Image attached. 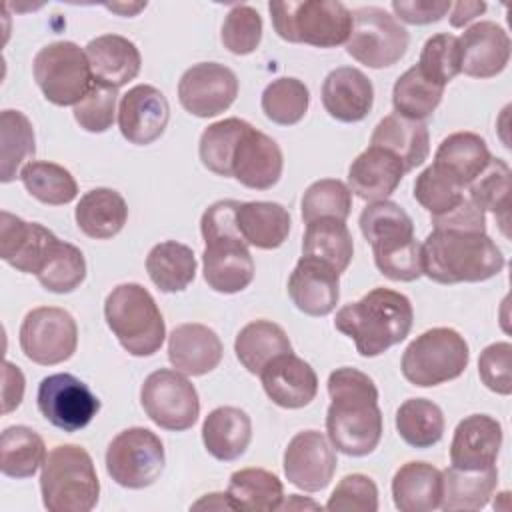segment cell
I'll return each mask as SVG.
<instances>
[{"mask_svg": "<svg viewBox=\"0 0 512 512\" xmlns=\"http://www.w3.org/2000/svg\"><path fill=\"white\" fill-rule=\"evenodd\" d=\"M330 406L326 434L330 444L346 456H368L382 438V412L374 380L358 368L342 366L328 376Z\"/></svg>", "mask_w": 512, "mask_h": 512, "instance_id": "cell-1", "label": "cell"}, {"mask_svg": "<svg viewBox=\"0 0 512 512\" xmlns=\"http://www.w3.org/2000/svg\"><path fill=\"white\" fill-rule=\"evenodd\" d=\"M422 274L438 284L484 282L506 264L502 250L486 232L432 228L420 244Z\"/></svg>", "mask_w": 512, "mask_h": 512, "instance_id": "cell-2", "label": "cell"}, {"mask_svg": "<svg viewBox=\"0 0 512 512\" xmlns=\"http://www.w3.org/2000/svg\"><path fill=\"white\" fill-rule=\"evenodd\" d=\"M414 322V310L408 296L390 288H374L360 300L342 306L336 312L334 326L352 338L356 352L374 358L400 344Z\"/></svg>", "mask_w": 512, "mask_h": 512, "instance_id": "cell-3", "label": "cell"}, {"mask_svg": "<svg viewBox=\"0 0 512 512\" xmlns=\"http://www.w3.org/2000/svg\"><path fill=\"white\" fill-rule=\"evenodd\" d=\"M238 200L210 204L200 220L204 238L202 272L206 284L220 294H236L254 278V260L236 226Z\"/></svg>", "mask_w": 512, "mask_h": 512, "instance_id": "cell-4", "label": "cell"}, {"mask_svg": "<svg viewBox=\"0 0 512 512\" xmlns=\"http://www.w3.org/2000/svg\"><path fill=\"white\" fill-rule=\"evenodd\" d=\"M358 224L372 248L374 264L382 276L394 282H412L422 276L420 244L414 238V222L400 204L390 200L368 202L360 212Z\"/></svg>", "mask_w": 512, "mask_h": 512, "instance_id": "cell-5", "label": "cell"}, {"mask_svg": "<svg viewBox=\"0 0 512 512\" xmlns=\"http://www.w3.org/2000/svg\"><path fill=\"white\" fill-rule=\"evenodd\" d=\"M40 494L50 512H90L100 496L92 456L78 444L54 446L42 464Z\"/></svg>", "mask_w": 512, "mask_h": 512, "instance_id": "cell-6", "label": "cell"}, {"mask_svg": "<svg viewBox=\"0 0 512 512\" xmlns=\"http://www.w3.org/2000/svg\"><path fill=\"white\" fill-rule=\"evenodd\" d=\"M104 318L120 346L132 356H152L164 344L162 312L152 294L136 282L112 288L104 300Z\"/></svg>", "mask_w": 512, "mask_h": 512, "instance_id": "cell-7", "label": "cell"}, {"mask_svg": "<svg viewBox=\"0 0 512 512\" xmlns=\"http://www.w3.org/2000/svg\"><path fill=\"white\" fill-rule=\"evenodd\" d=\"M268 12L276 34L294 44L334 48L348 42L352 12L336 0L270 2Z\"/></svg>", "mask_w": 512, "mask_h": 512, "instance_id": "cell-8", "label": "cell"}, {"mask_svg": "<svg viewBox=\"0 0 512 512\" xmlns=\"http://www.w3.org/2000/svg\"><path fill=\"white\" fill-rule=\"evenodd\" d=\"M470 360L468 342L454 328L438 326L416 336L404 350L402 376L418 386L430 388L458 378Z\"/></svg>", "mask_w": 512, "mask_h": 512, "instance_id": "cell-9", "label": "cell"}, {"mask_svg": "<svg viewBox=\"0 0 512 512\" xmlns=\"http://www.w3.org/2000/svg\"><path fill=\"white\" fill-rule=\"evenodd\" d=\"M32 72L44 98L56 106H76L94 84L86 50L70 40L40 48L34 56Z\"/></svg>", "mask_w": 512, "mask_h": 512, "instance_id": "cell-10", "label": "cell"}, {"mask_svg": "<svg viewBox=\"0 0 512 512\" xmlns=\"http://www.w3.org/2000/svg\"><path fill=\"white\" fill-rule=\"evenodd\" d=\"M166 464L164 444L148 428L132 426L112 438L106 448V472L122 488L152 486Z\"/></svg>", "mask_w": 512, "mask_h": 512, "instance_id": "cell-11", "label": "cell"}, {"mask_svg": "<svg viewBox=\"0 0 512 512\" xmlns=\"http://www.w3.org/2000/svg\"><path fill=\"white\" fill-rule=\"evenodd\" d=\"M408 30L384 8L362 6L352 10V30L346 52L368 68L396 64L408 50Z\"/></svg>", "mask_w": 512, "mask_h": 512, "instance_id": "cell-12", "label": "cell"}, {"mask_svg": "<svg viewBox=\"0 0 512 512\" xmlns=\"http://www.w3.org/2000/svg\"><path fill=\"white\" fill-rule=\"evenodd\" d=\"M140 404L146 416L160 428L184 432L200 416V398L186 374L170 368L154 370L140 388Z\"/></svg>", "mask_w": 512, "mask_h": 512, "instance_id": "cell-13", "label": "cell"}, {"mask_svg": "<svg viewBox=\"0 0 512 512\" xmlns=\"http://www.w3.org/2000/svg\"><path fill=\"white\" fill-rule=\"evenodd\" d=\"M18 340L28 360L40 366H54L74 356L78 326L74 316L64 308L38 306L24 316Z\"/></svg>", "mask_w": 512, "mask_h": 512, "instance_id": "cell-14", "label": "cell"}, {"mask_svg": "<svg viewBox=\"0 0 512 512\" xmlns=\"http://www.w3.org/2000/svg\"><path fill=\"white\" fill-rule=\"evenodd\" d=\"M40 414L64 432L86 428L100 410L98 396L80 378L58 372L42 378L36 392Z\"/></svg>", "mask_w": 512, "mask_h": 512, "instance_id": "cell-15", "label": "cell"}, {"mask_svg": "<svg viewBox=\"0 0 512 512\" xmlns=\"http://www.w3.org/2000/svg\"><path fill=\"white\" fill-rule=\"evenodd\" d=\"M238 96L236 74L218 62L190 66L178 82V100L186 112L198 118H212L228 110Z\"/></svg>", "mask_w": 512, "mask_h": 512, "instance_id": "cell-16", "label": "cell"}, {"mask_svg": "<svg viewBox=\"0 0 512 512\" xmlns=\"http://www.w3.org/2000/svg\"><path fill=\"white\" fill-rule=\"evenodd\" d=\"M284 474L288 482L304 492L324 490L336 472V452L318 430H302L290 438L284 450Z\"/></svg>", "mask_w": 512, "mask_h": 512, "instance_id": "cell-17", "label": "cell"}, {"mask_svg": "<svg viewBox=\"0 0 512 512\" xmlns=\"http://www.w3.org/2000/svg\"><path fill=\"white\" fill-rule=\"evenodd\" d=\"M58 242L46 226L26 222L8 210L0 212V258L18 272L36 276Z\"/></svg>", "mask_w": 512, "mask_h": 512, "instance_id": "cell-18", "label": "cell"}, {"mask_svg": "<svg viewBox=\"0 0 512 512\" xmlns=\"http://www.w3.org/2000/svg\"><path fill=\"white\" fill-rule=\"evenodd\" d=\"M168 120L170 104L156 86L138 84L122 94L118 106V128L130 144H152L164 134Z\"/></svg>", "mask_w": 512, "mask_h": 512, "instance_id": "cell-19", "label": "cell"}, {"mask_svg": "<svg viewBox=\"0 0 512 512\" xmlns=\"http://www.w3.org/2000/svg\"><path fill=\"white\" fill-rule=\"evenodd\" d=\"M288 294L300 312L328 316L340 298V272L318 258L300 256L288 278Z\"/></svg>", "mask_w": 512, "mask_h": 512, "instance_id": "cell-20", "label": "cell"}, {"mask_svg": "<svg viewBox=\"0 0 512 512\" xmlns=\"http://www.w3.org/2000/svg\"><path fill=\"white\" fill-rule=\"evenodd\" d=\"M460 72L470 78H494L510 60V38L492 20H480L458 38Z\"/></svg>", "mask_w": 512, "mask_h": 512, "instance_id": "cell-21", "label": "cell"}, {"mask_svg": "<svg viewBox=\"0 0 512 512\" xmlns=\"http://www.w3.org/2000/svg\"><path fill=\"white\" fill-rule=\"evenodd\" d=\"M282 168L284 156L276 140L250 124L234 150L232 176L246 188L268 190L280 180Z\"/></svg>", "mask_w": 512, "mask_h": 512, "instance_id": "cell-22", "label": "cell"}, {"mask_svg": "<svg viewBox=\"0 0 512 512\" xmlns=\"http://www.w3.org/2000/svg\"><path fill=\"white\" fill-rule=\"evenodd\" d=\"M502 426L488 414H470L458 422L452 444L450 464L462 470H484L496 466L502 448Z\"/></svg>", "mask_w": 512, "mask_h": 512, "instance_id": "cell-23", "label": "cell"}, {"mask_svg": "<svg viewBox=\"0 0 512 512\" xmlns=\"http://www.w3.org/2000/svg\"><path fill=\"white\" fill-rule=\"evenodd\" d=\"M260 378L266 396L276 406L288 410L308 406L318 392V376L314 368L294 352L274 358L260 372Z\"/></svg>", "mask_w": 512, "mask_h": 512, "instance_id": "cell-24", "label": "cell"}, {"mask_svg": "<svg viewBox=\"0 0 512 512\" xmlns=\"http://www.w3.org/2000/svg\"><path fill=\"white\" fill-rule=\"evenodd\" d=\"M322 106L338 122H360L374 106V86L358 68H334L322 82Z\"/></svg>", "mask_w": 512, "mask_h": 512, "instance_id": "cell-25", "label": "cell"}, {"mask_svg": "<svg viewBox=\"0 0 512 512\" xmlns=\"http://www.w3.org/2000/svg\"><path fill=\"white\" fill-rule=\"evenodd\" d=\"M404 174L406 168L398 156L370 144L352 160L348 168V188L366 202L388 200L400 186Z\"/></svg>", "mask_w": 512, "mask_h": 512, "instance_id": "cell-26", "label": "cell"}, {"mask_svg": "<svg viewBox=\"0 0 512 512\" xmlns=\"http://www.w3.org/2000/svg\"><path fill=\"white\" fill-rule=\"evenodd\" d=\"M224 354L220 336L206 324L186 322L168 336V360L186 376H204L212 372Z\"/></svg>", "mask_w": 512, "mask_h": 512, "instance_id": "cell-27", "label": "cell"}, {"mask_svg": "<svg viewBox=\"0 0 512 512\" xmlns=\"http://www.w3.org/2000/svg\"><path fill=\"white\" fill-rule=\"evenodd\" d=\"M86 56L96 82L120 88L134 80L142 66L136 44L120 34H102L86 44Z\"/></svg>", "mask_w": 512, "mask_h": 512, "instance_id": "cell-28", "label": "cell"}, {"mask_svg": "<svg viewBox=\"0 0 512 512\" xmlns=\"http://www.w3.org/2000/svg\"><path fill=\"white\" fill-rule=\"evenodd\" d=\"M490 158L488 144L480 134L454 132L440 142L432 166L460 188H468L484 172Z\"/></svg>", "mask_w": 512, "mask_h": 512, "instance_id": "cell-29", "label": "cell"}, {"mask_svg": "<svg viewBox=\"0 0 512 512\" xmlns=\"http://www.w3.org/2000/svg\"><path fill=\"white\" fill-rule=\"evenodd\" d=\"M252 440V420L236 406H218L202 422V442L222 462L238 460Z\"/></svg>", "mask_w": 512, "mask_h": 512, "instance_id": "cell-30", "label": "cell"}, {"mask_svg": "<svg viewBox=\"0 0 512 512\" xmlns=\"http://www.w3.org/2000/svg\"><path fill=\"white\" fill-rule=\"evenodd\" d=\"M236 226L248 246L274 250L286 242L292 218L278 202H240L236 208Z\"/></svg>", "mask_w": 512, "mask_h": 512, "instance_id": "cell-31", "label": "cell"}, {"mask_svg": "<svg viewBox=\"0 0 512 512\" xmlns=\"http://www.w3.org/2000/svg\"><path fill=\"white\" fill-rule=\"evenodd\" d=\"M370 144L398 156L406 172L424 164L430 152V136L426 124L422 120L404 118L396 112L384 116L376 124L370 136Z\"/></svg>", "mask_w": 512, "mask_h": 512, "instance_id": "cell-32", "label": "cell"}, {"mask_svg": "<svg viewBox=\"0 0 512 512\" xmlns=\"http://www.w3.org/2000/svg\"><path fill=\"white\" fill-rule=\"evenodd\" d=\"M442 472L428 462H406L392 478V500L400 512H432L440 508Z\"/></svg>", "mask_w": 512, "mask_h": 512, "instance_id": "cell-33", "label": "cell"}, {"mask_svg": "<svg viewBox=\"0 0 512 512\" xmlns=\"http://www.w3.org/2000/svg\"><path fill=\"white\" fill-rule=\"evenodd\" d=\"M74 218L88 238L108 240L124 228L128 220V204L122 194L112 188H94L80 198Z\"/></svg>", "mask_w": 512, "mask_h": 512, "instance_id": "cell-34", "label": "cell"}, {"mask_svg": "<svg viewBox=\"0 0 512 512\" xmlns=\"http://www.w3.org/2000/svg\"><path fill=\"white\" fill-rule=\"evenodd\" d=\"M496 486V466L484 470H462L450 466L442 472L440 508L446 512L482 510L490 502Z\"/></svg>", "mask_w": 512, "mask_h": 512, "instance_id": "cell-35", "label": "cell"}, {"mask_svg": "<svg viewBox=\"0 0 512 512\" xmlns=\"http://www.w3.org/2000/svg\"><path fill=\"white\" fill-rule=\"evenodd\" d=\"M234 352L238 362L250 372H260L278 356L292 352V344L282 326L270 320L248 322L234 340Z\"/></svg>", "mask_w": 512, "mask_h": 512, "instance_id": "cell-36", "label": "cell"}, {"mask_svg": "<svg viewBox=\"0 0 512 512\" xmlns=\"http://www.w3.org/2000/svg\"><path fill=\"white\" fill-rule=\"evenodd\" d=\"M146 272L160 292H182L196 276L194 252L182 242L164 240L150 248L146 256Z\"/></svg>", "mask_w": 512, "mask_h": 512, "instance_id": "cell-37", "label": "cell"}, {"mask_svg": "<svg viewBox=\"0 0 512 512\" xmlns=\"http://www.w3.org/2000/svg\"><path fill=\"white\" fill-rule=\"evenodd\" d=\"M226 494L234 510L272 512L282 506L284 486L270 470L242 468L230 476Z\"/></svg>", "mask_w": 512, "mask_h": 512, "instance_id": "cell-38", "label": "cell"}, {"mask_svg": "<svg viewBox=\"0 0 512 512\" xmlns=\"http://www.w3.org/2000/svg\"><path fill=\"white\" fill-rule=\"evenodd\" d=\"M36 154L32 122L20 110H2L0 114V180L4 184L20 178L22 168ZM32 162V160H30Z\"/></svg>", "mask_w": 512, "mask_h": 512, "instance_id": "cell-39", "label": "cell"}, {"mask_svg": "<svg viewBox=\"0 0 512 512\" xmlns=\"http://www.w3.org/2000/svg\"><path fill=\"white\" fill-rule=\"evenodd\" d=\"M302 256L318 258L344 272L354 256V242L346 222L336 218L308 222L302 236Z\"/></svg>", "mask_w": 512, "mask_h": 512, "instance_id": "cell-40", "label": "cell"}, {"mask_svg": "<svg viewBox=\"0 0 512 512\" xmlns=\"http://www.w3.org/2000/svg\"><path fill=\"white\" fill-rule=\"evenodd\" d=\"M46 446L38 432L16 424L0 436V470L8 478H30L46 460Z\"/></svg>", "mask_w": 512, "mask_h": 512, "instance_id": "cell-41", "label": "cell"}, {"mask_svg": "<svg viewBox=\"0 0 512 512\" xmlns=\"http://www.w3.org/2000/svg\"><path fill=\"white\" fill-rule=\"evenodd\" d=\"M396 430L412 448H430L442 440L444 414L426 398H408L396 410Z\"/></svg>", "mask_w": 512, "mask_h": 512, "instance_id": "cell-42", "label": "cell"}, {"mask_svg": "<svg viewBox=\"0 0 512 512\" xmlns=\"http://www.w3.org/2000/svg\"><path fill=\"white\" fill-rule=\"evenodd\" d=\"M442 96L444 88L430 82L414 64L394 82L392 106L394 112L404 118L424 120L438 108Z\"/></svg>", "mask_w": 512, "mask_h": 512, "instance_id": "cell-43", "label": "cell"}, {"mask_svg": "<svg viewBox=\"0 0 512 512\" xmlns=\"http://www.w3.org/2000/svg\"><path fill=\"white\" fill-rule=\"evenodd\" d=\"M20 180L28 194L42 204L62 206L78 196V184L70 170L54 162H28L20 172Z\"/></svg>", "mask_w": 512, "mask_h": 512, "instance_id": "cell-44", "label": "cell"}, {"mask_svg": "<svg viewBox=\"0 0 512 512\" xmlns=\"http://www.w3.org/2000/svg\"><path fill=\"white\" fill-rule=\"evenodd\" d=\"M248 126L250 124L242 118H224V120L210 124L202 132L200 144H198V154H200L202 164L210 172L230 178L234 150Z\"/></svg>", "mask_w": 512, "mask_h": 512, "instance_id": "cell-45", "label": "cell"}, {"mask_svg": "<svg viewBox=\"0 0 512 512\" xmlns=\"http://www.w3.org/2000/svg\"><path fill=\"white\" fill-rule=\"evenodd\" d=\"M308 104H310L308 86L302 80L290 78V76L272 80L264 88L262 100H260L264 116L278 126L298 124L306 116Z\"/></svg>", "mask_w": 512, "mask_h": 512, "instance_id": "cell-46", "label": "cell"}, {"mask_svg": "<svg viewBox=\"0 0 512 512\" xmlns=\"http://www.w3.org/2000/svg\"><path fill=\"white\" fill-rule=\"evenodd\" d=\"M470 200L482 210L500 218L502 232L508 234V208H510V166L502 158H490L484 172L468 186Z\"/></svg>", "mask_w": 512, "mask_h": 512, "instance_id": "cell-47", "label": "cell"}, {"mask_svg": "<svg viewBox=\"0 0 512 512\" xmlns=\"http://www.w3.org/2000/svg\"><path fill=\"white\" fill-rule=\"evenodd\" d=\"M300 208L304 224L320 218H336L346 222L352 210V192L342 180L322 178L306 188Z\"/></svg>", "mask_w": 512, "mask_h": 512, "instance_id": "cell-48", "label": "cell"}, {"mask_svg": "<svg viewBox=\"0 0 512 512\" xmlns=\"http://www.w3.org/2000/svg\"><path fill=\"white\" fill-rule=\"evenodd\" d=\"M40 286L54 294L74 292L86 278V260L80 248L70 242H58L44 268L36 274Z\"/></svg>", "mask_w": 512, "mask_h": 512, "instance_id": "cell-49", "label": "cell"}, {"mask_svg": "<svg viewBox=\"0 0 512 512\" xmlns=\"http://www.w3.org/2000/svg\"><path fill=\"white\" fill-rule=\"evenodd\" d=\"M416 66L430 82L446 88V84L460 74L458 38L446 32L430 36L422 46Z\"/></svg>", "mask_w": 512, "mask_h": 512, "instance_id": "cell-50", "label": "cell"}, {"mask_svg": "<svg viewBox=\"0 0 512 512\" xmlns=\"http://www.w3.org/2000/svg\"><path fill=\"white\" fill-rule=\"evenodd\" d=\"M414 198L430 216H442L464 200V188L428 166L414 180Z\"/></svg>", "mask_w": 512, "mask_h": 512, "instance_id": "cell-51", "label": "cell"}, {"mask_svg": "<svg viewBox=\"0 0 512 512\" xmlns=\"http://www.w3.org/2000/svg\"><path fill=\"white\" fill-rule=\"evenodd\" d=\"M220 40L236 56L252 54L262 40V16L258 10L248 4L234 6L224 18Z\"/></svg>", "mask_w": 512, "mask_h": 512, "instance_id": "cell-52", "label": "cell"}, {"mask_svg": "<svg viewBox=\"0 0 512 512\" xmlns=\"http://www.w3.org/2000/svg\"><path fill=\"white\" fill-rule=\"evenodd\" d=\"M118 88L94 82L90 92L74 106V120L82 130L100 134L114 124Z\"/></svg>", "mask_w": 512, "mask_h": 512, "instance_id": "cell-53", "label": "cell"}, {"mask_svg": "<svg viewBox=\"0 0 512 512\" xmlns=\"http://www.w3.org/2000/svg\"><path fill=\"white\" fill-rule=\"evenodd\" d=\"M324 508L332 512H376L378 488L366 474H348L336 484Z\"/></svg>", "mask_w": 512, "mask_h": 512, "instance_id": "cell-54", "label": "cell"}, {"mask_svg": "<svg viewBox=\"0 0 512 512\" xmlns=\"http://www.w3.org/2000/svg\"><path fill=\"white\" fill-rule=\"evenodd\" d=\"M512 344L510 342H494L480 352L478 358V376L482 384L500 394H512Z\"/></svg>", "mask_w": 512, "mask_h": 512, "instance_id": "cell-55", "label": "cell"}, {"mask_svg": "<svg viewBox=\"0 0 512 512\" xmlns=\"http://www.w3.org/2000/svg\"><path fill=\"white\" fill-rule=\"evenodd\" d=\"M452 8L448 0H392L394 14L406 24H432L442 20ZM394 16V18H396Z\"/></svg>", "mask_w": 512, "mask_h": 512, "instance_id": "cell-56", "label": "cell"}, {"mask_svg": "<svg viewBox=\"0 0 512 512\" xmlns=\"http://www.w3.org/2000/svg\"><path fill=\"white\" fill-rule=\"evenodd\" d=\"M434 228H456V230H474L486 232V218L484 212L470 200L464 198L458 206L442 216H432Z\"/></svg>", "mask_w": 512, "mask_h": 512, "instance_id": "cell-57", "label": "cell"}, {"mask_svg": "<svg viewBox=\"0 0 512 512\" xmlns=\"http://www.w3.org/2000/svg\"><path fill=\"white\" fill-rule=\"evenodd\" d=\"M4 384H2V412L8 414L16 410L22 402L24 396V374L20 372L18 366L12 362H4Z\"/></svg>", "mask_w": 512, "mask_h": 512, "instance_id": "cell-58", "label": "cell"}, {"mask_svg": "<svg viewBox=\"0 0 512 512\" xmlns=\"http://www.w3.org/2000/svg\"><path fill=\"white\" fill-rule=\"evenodd\" d=\"M450 24L454 28H462L464 24H468L470 20H474L476 16H480L486 10L484 2H456L450 8Z\"/></svg>", "mask_w": 512, "mask_h": 512, "instance_id": "cell-59", "label": "cell"}, {"mask_svg": "<svg viewBox=\"0 0 512 512\" xmlns=\"http://www.w3.org/2000/svg\"><path fill=\"white\" fill-rule=\"evenodd\" d=\"M192 508H216V510H222V508H228V510H234L230 498L226 492H214V494H206V498L198 500Z\"/></svg>", "mask_w": 512, "mask_h": 512, "instance_id": "cell-60", "label": "cell"}]
</instances>
